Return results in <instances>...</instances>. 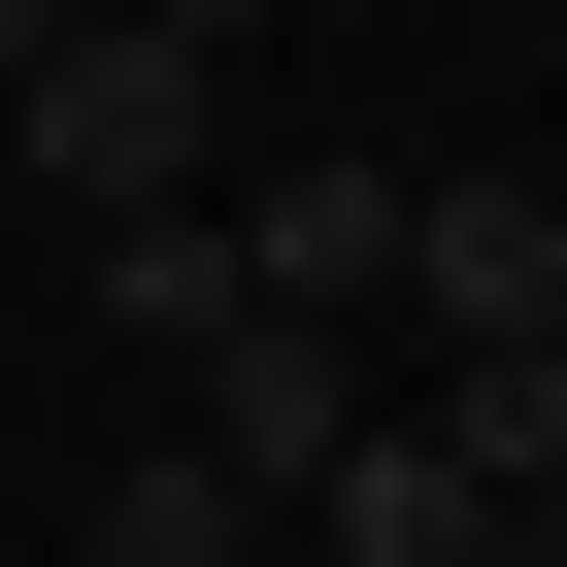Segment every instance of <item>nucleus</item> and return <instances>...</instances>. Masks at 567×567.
<instances>
[{
    "label": "nucleus",
    "mask_w": 567,
    "mask_h": 567,
    "mask_svg": "<svg viewBox=\"0 0 567 567\" xmlns=\"http://www.w3.org/2000/svg\"><path fill=\"white\" fill-rule=\"evenodd\" d=\"M234 34H267V0H101V34L0 101V134H34V167L134 234V200H200V134H234Z\"/></svg>",
    "instance_id": "f257e3e1"
},
{
    "label": "nucleus",
    "mask_w": 567,
    "mask_h": 567,
    "mask_svg": "<svg viewBox=\"0 0 567 567\" xmlns=\"http://www.w3.org/2000/svg\"><path fill=\"white\" fill-rule=\"evenodd\" d=\"M167 434H200V467H267V501L334 534V467H368L401 401H368V334H234V368H167Z\"/></svg>",
    "instance_id": "f03ea898"
},
{
    "label": "nucleus",
    "mask_w": 567,
    "mask_h": 567,
    "mask_svg": "<svg viewBox=\"0 0 567 567\" xmlns=\"http://www.w3.org/2000/svg\"><path fill=\"white\" fill-rule=\"evenodd\" d=\"M68 301L167 334V368H234V334H267V267H234V200H134V234H68Z\"/></svg>",
    "instance_id": "7ed1b4c3"
},
{
    "label": "nucleus",
    "mask_w": 567,
    "mask_h": 567,
    "mask_svg": "<svg viewBox=\"0 0 567 567\" xmlns=\"http://www.w3.org/2000/svg\"><path fill=\"white\" fill-rule=\"evenodd\" d=\"M68 567H301V501H267V467H200V434H134V467L68 501Z\"/></svg>",
    "instance_id": "20e7f679"
},
{
    "label": "nucleus",
    "mask_w": 567,
    "mask_h": 567,
    "mask_svg": "<svg viewBox=\"0 0 567 567\" xmlns=\"http://www.w3.org/2000/svg\"><path fill=\"white\" fill-rule=\"evenodd\" d=\"M301 567H501V467H467V434L401 401V434L334 467V534H301Z\"/></svg>",
    "instance_id": "39448f33"
},
{
    "label": "nucleus",
    "mask_w": 567,
    "mask_h": 567,
    "mask_svg": "<svg viewBox=\"0 0 567 567\" xmlns=\"http://www.w3.org/2000/svg\"><path fill=\"white\" fill-rule=\"evenodd\" d=\"M68 34H101V0H0V101H34V68H68Z\"/></svg>",
    "instance_id": "423d86ee"
},
{
    "label": "nucleus",
    "mask_w": 567,
    "mask_h": 567,
    "mask_svg": "<svg viewBox=\"0 0 567 567\" xmlns=\"http://www.w3.org/2000/svg\"><path fill=\"white\" fill-rule=\"evenodd\" d=\"M501 567H567V501H501Z\"/></svg>",
    "instance_id": "0eeeda50"
}]
</instances>
